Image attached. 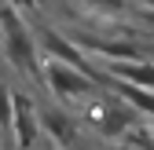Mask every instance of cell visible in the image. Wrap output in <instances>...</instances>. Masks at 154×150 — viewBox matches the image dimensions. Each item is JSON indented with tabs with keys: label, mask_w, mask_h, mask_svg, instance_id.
I'll return each mask as SVG.
<instances>
[{
	"label": "cell",
	"mask_w": 154,
	"mask_h": 150,
	"mask_svg": "<svg viewBox=\"0 0 154 150\" xmlns=\"http://www.w3.org/2000/svg\"><path fill=\"white\" fill-rule=\"evenodd\" d=\"M11 117H15L11 88H8V84H0V136H4V146H8V136H11Z\"/></svg>",
	"instance_id": "obj_10"
},
{
	"label": "cell",
	"mask_w": 154,
	"mask_h": 150,
	"mask_svg": "<svg viewBox=\"0 0 154 150\" xmlns=\"http://www.w3.org/2000/svg\"><path fill=\"white\" fill-rule=\"evenodd\" d=\"M41 81L48 84V92L59 103H70V99H88L95 92V81L88 77V73L73 70L66 62H55V59H44L41 62Z\"/></svg>",
	"instance_id": "obj_3"
},
{
	"label": "cell",
	"mask_w": 154,
	"mask_h": 150,
	"mask_svg": "<svg viewBox=\"0 0 154 150\" xmlns=\"http://www.w3.org/2000/svg\"><path fill=\"white\" fill-rule=\"evenodd\" d=\"M0 48H4V40H0Z\"/></svg>",
	"instance_id": "obj_16"
},
{
	"label": "cell",
	"mask_w": 154,
	"mask_h": 150,
	"mask_svg": "<svg viewBox=\"0 0 154 150\" xmlns=\"http://www.w3.org/2000/svg\"><path fill=\"white\" fill-rule=\"evenodd\" d=\"M128 8H143V11H154V0H128Z\"/></svg>",
	"instance_id": "obj_14"
},
{
	"label": "cell",
	"mask_w": 154,
	"mask_h": 150,
	"mask_svg": "<svg viewBox=\"0 0 154 150\" xmlns=\"http://www.w3.org/2000/svg\"><path fill=\"white\" fill-rule=\"evenodd\" d=\"M8 4L15 11H33V8H41V0H8Z\"/></svg>",
	"instance_id": "obj_13"
},
{
	"label": "cell",
	"mask_w": 154,
	"mask_h": 150,
	"mask_svg": "<svg viewBox=\"0 0 154 150\" xmlns=\"http://www.w3.org/2000/svg\"><path fill=\"white\" fill-rule=\"evenodd\" d=\"M99 66V62H95ZM103 73L118 81H128V84H140V88H154V62H106L99 66Z\"/></svg>",
	"instance_id": "obj_8"
},
{
	"label": "cell",
	"mask_w": 154,
	"mask_h": 150,
	"mask_svg": "<svg viewBox=\"0 0 154 150\" xmlns=\"http://www.w3.org/2000/svg\"><path fill=\"white\" fill-rule=\"evenodd\" d=\"M88 99H92V103L85 106V110H88V121L95 124V132H99L103 139H118V136H125V132H128L132 124H140L136 110H132V106H125L118 95H110V92H106L103 99L92 92Z\"/></svg>",
	"instance_id": "obj_2"
},
{
	"label": "cell",
	"mask_w": 154,
	"mask_h": 150,
	"mask_svg": "<svg viewBox=\"0 0 154 150\" xmlns=\"http://www.w3.org/2000/svg\"><path fill=\"white\" fill-rule=\"evenodd\" d=\"M37 37H41V62L44 59H55V62H66V66H73V70H81V73H88V77L95 81V66L85 59V51L77 48L70 37H63L59 29H51L48 22H41L37 26Z\"/></svg>",
	"instance_id": "obj_4"
},
{
	"label": "cell",
	"mask_w": 154,
	"mask_h": 150,
	"mask_svg": "<svg viewBox=\"0 0 154 150\" xmlns=\"http://www.w3.org/2000/svg\"><path fill=\"white\" fill-rule=\"evenodd\" d=\"M88 11H95V18H118L128 11V0H81Z\"/></svg>",
	"instance_id": "obj_9"
},
{
	"label": "cell",
	"mask_w": 154,
	"mask_h": 150,
	"mask_svg": "<svg viewBox=\"0 0 154 150\" xmlns=\"http://www.w3.org/2000/svg\"><path fill=\"white\" fill-rule=\"evenodd\" d=\"M37 121H41L44 136H48V139H55L59 146H70V143L77 139V121L66 114L63 106H44L41 114H37Z\"/></svg>",
	"instance_id": "obj_7"
},
{
	"label": "cell",
	"mask_w": 154,
	"mask_h": 150,
	"mask_svg": "<svg viewBox=\"0 0 154 150\" xmlns=\"http://www.w3.org/2000/svg\"><path fill=\"white\" fill-rule=\"evenodd\" d=\"M15 99V117H11V139L18 150H33L37 139H41V121H37V106L29 95H22V92H11Z\"/></svg>",
	"instance_id": "obj_5"
},
{
	"label": "cell",
	"mask_w": 154,
	"mask_h": 150,
	"mask_svg": "<svg viewBox=\"0 0 154 150\" xmlns=\"http://www.w3.org/2000/svg\"><path fill=\"white\" fill-rule=\"evenodd\" d=\"M0 40H4V51H8V62L26 73V77H41V48L29 37L26 22L18 18V11L11 4H0Z\"/></svg>",
	"instance_id": "obj_1"
},
{
	"label": "cell",
	"mask_w": 154,
	"mask_h": 150,
	"mask_svg": "<svg viewBox=\"0 0 154 150\" xmlns=\"http://www.w3.org/2000/svg\"><path fill=\"white\" fill-rule=\"evenodd\" d=\"M95 84H103L110 95H118L125 106H132V110H136V114L154 117V88H140V84L118 81V77H110V73H103L99 66H95Z\"/></svg>",
	"instance_id": "obj_6"
},
{
	"label": "cell",
	"mask_w": 154,
	"mask_h": 150,
	"mask_svg": "<svg viewBox=\"0 0 154 150\" xmlns=\"http://www.w3.org/2000/svg\"><path fill=\"white\" fill-rule=\"evenodd\" d=\"M103 150H128V143H106Z\"/></svg>",
	"instance_id": "obj_15"
},
{
	"label": "cell",
	"mask_w": 154,
	"mask_h": 150,
	"mask_svg": "<svg viewBox=\"0 0 154 150\" xmlns=\"http://www.w3.org/2000/svg\"><path fill=\"white\" fill-rule=\"evenodd\" d=\"M125 143L140 146V150H154V128H147V124H132L128 132H125Z\"/></svg>",
	"instance_id": "obj_11"
},
{
	"label": "cell",
	"mask_w": 154,
	"mask_h": 150,
	"mask_svg": "<svg viewBox=\"0 0 154 150\" xmlns=\"http://www.w3.org/2000/svg\"><path fill=\"white\" fill-rule=\"evenodd\" d=\"M132 18H136V22H147V26L154 29V11H143V8H132Z\"/></svg>",
	"instance_id": "obj_12"
}]
</instances>
